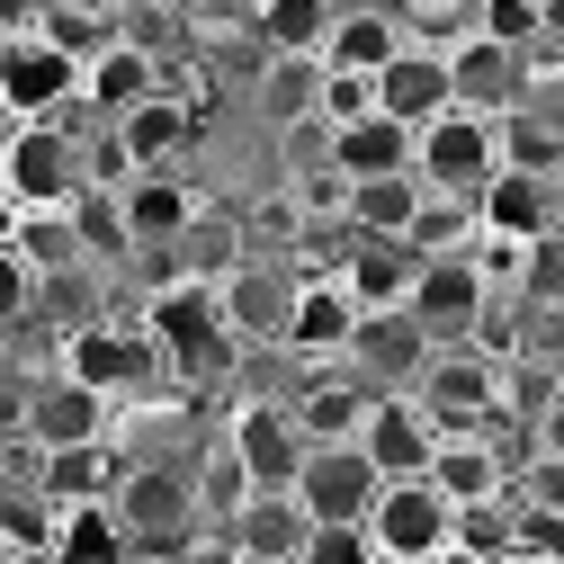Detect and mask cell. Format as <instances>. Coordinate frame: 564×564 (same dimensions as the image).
<instances>
[{"label": "cell", "mask_w": 564, "mask_h": 564, "mask_svg": "<svg viewBox=\"0 0 564 564\" xmlns=\"http://www.w3.org/2000/svg\"><path fill=\"white\" fill-rule=\"evenodd\" d=\"M225 448L242 457V475H251V492H296V475H305V421H296V403L288 394H251L234 421H225Z\"/></svg>", "instance_id": "obj_4"}, {"label": "cell", "mask_w": 564, "mask_h": 564, "mask_svg": "<svg viewBox=\"0 0 564 564\" xmlns=\"http://www.w3.org/2000/svg\"><path fill=\"white\" fill-rule=\"evenodd\" d=\"M242 564H296L305 555V538H314V520H305V502L296 492H251V502L216 529Z\"/></svg>", "instance_id": "obj_16"}, {"label": "cell", "mask_w": 564, "mask_h": 564, "mask_svg": "<svg viewBox=\"0 0 564 564\" xmlns=\"http://www.w3.org/2000/svg\"><path fill=\"white\" fill-rule=\"evenodd\" d=\"M36 10H45V0H0V28L19 36V28H36Z\"/></svg>", "instance_id": "obj_47"}, {"label": "cell", "mask_w": 564, "mask_h": 564, "mask_svg": "<svg viewBox=\"0 0 564 564\" xmlns=\"http://www.w3.org/2000/svg\"><path fill=\"white\" fill-rule=\"evenodd\" d=\"M314 99H323V63H314V54H269V73H260V108H269L278 126H305Z\"/></svg>", "instance_id": "obj_34"}, {"label": "cell", "mask_w": 564, "mask_h": 564, "mask_svg": "<svg viewBox=\"0 0 564 564\" xmlns=\"http://www.w3.org/2000/svg\"><path fill=\"white\" fill-rule=\"evenodd\" d=\"M197 206H206V197H188V188H180V171H134V180L117 188V216H126L134 251H171V242L188 234Z\"/></svg>", "instance_id": "obj_21"}, {"label": "cell", "mask_w": 564, "mask_h": 564, "mask_svg": "<svg viewBox=\"0 0 564 564\" xmlns=\"http://www.w3.org/2000/svg\"><path fill=\"white\" fill-rule=\"evenodd\" d=\"M529 448H538V457H564V394H555V403L538 412V431H529Z\"/></svg>", "instance_id": "obj_44"}, {"label": "cell", "mask_w": 564, "mask_h": 564, "mask_svg": "<svg viewBox=\"0 0 564 564\" xmlns=\"http://www.w3.org/2000/svg\"><path fill=\"white\" fill-rule=\"evenodd\" d=\"M448 73H457V108H475V117H511L529 99V63L511 45H492V36H457Z\"/></svg>", "instance_id": "obj_17"}, {"label": "cell", "mask_w": 564, "mask_h": 564, "mask_svg": "<svg viewBox=\"0 0 564 564\" xmlns=\"http://www.w3.org/2000/svg\"><path fill=\"white\" fill-rule=\"evenodd\" d=\"M0 99L19 108V126H45L63 108H82V63L63 45H45L36 28H19L10 45H0Z\"/></svg>", "instance_id": "obj_7"}, {"label": "cell", "mask_w": 564, "mask_h": 564, "mask_svg": "<svg viewBox=\"0 0 564 564\" xmlns=\"http://www.w3.org/2000/svg\"><path fill=\"white\" fill-rule=\"evenodd\" d=\"M19 260L45 278V288H54V278H73L82 269V234H73V206H63V216H28L19 225Z\"/></svg>", "instance_id": "obj_36"}, {"label": "cell", "mask_w": 564, "mask_h": 564, "mask_svg": "<svg viewBox=\"0 0 564 564\" xmlns=\"http://www.w3.org/2000/svg\"><path fill=\"white\" fill-rule=\"evenodd\" d=\"M296 564H377V538H368V520H314Z\"/></svg>", "instance_id": "obj_40"}, {"label": "cell", "mask_w": 564, "mask_h": 564, "mask_svg": "<svg viewBox=\"0 0 564 564\" xmlns=\"http://www.w3.org/2000/svg\"><path fill=\"white\" fill-rule=\"evenodd\" d=\"M332 171L340 180H394V171H412V126H394L386 108L359 117V126H340L332 134Z\"/></svg>", "instance_id": "obj_28"}, {"label": "cell", "mask_w": 564, "mask_h": 564, "mask_svg": "<svg viewBox=\"0 0 564 564\" xmlns=\"http://www.w3.org/2000/svg\"><path fill=\"white\" fill-rule=\"evenodd\" d=\"M359 448H368V466H377L386 484H412V475H431V457H440V421L421 412L412 394H386V403L368 412Z\"/></svg>", "instance_id": "obj_15"}, {"label": "cell", "mask_w": 564, "mask_h": 564, "mask_svg": "<svg viewBox=\"0 0 564 564\" xmlns=\"http://www.w3.org/2000/svg\"><path fill=\"white\" fill-rule=\"evenodd\" d=\"M117 484H126V448H117V440L36 457V502H45V511H82V502H108Z\"/></svg>", "instance_id": "obj_22"}, {"label": "cell", "mask_w": 564, "mask_h": 564, "mask_svg": "<svg viewBox=\"0 0 564 564\" xmlns=\"http://www.w3.org/2000/svg\"><path fill=\"white\" fill-rule=\"evenodd\" d=\"M54 564H134L126 546V520L117 502H82V511H54V538H45Z\"/></svg>", "instance_id": "obj_31"}, {"label": "cell", "mask_w": 564, "mask_h": 564, "mask_svg": "<svg viewBox=\"0 0 564 564\" xmlns=\"http://www.w3.org/2000/svg\"><path fill=\"white\" fill-rule=\"evenodd\" d=\"M332 278L349 288V305H359V314H394V305H412L421 260H412V242H368V234H349Z\"/></svg>", "instance_id": "obj_19"}, {"label": "cell", "mask_w": 564, "mask_h": 564, "mask_svg": "<svg viewBox=\"0 0 564 564\" xmlns=\"http://www.w3.org/2000/svg\"><path fill=\"white\" fill-rule=\"evenodd\" d=\"M99 440H117V403L99 394V386H82V377H36V394H28V448L36 457H54V448H99Z\"/></svg>", "instance_id": "obj_9"}, {"label": "cell", "mask_w": 564, "mask_h": 564, "mask_svg": "<svg viewBox=\"0 0 564 564\" xmlns=\"http://www.w3.org/2000/svg\"><path fill=\"white\" fill-rule=\"evenodd\" d=\"M349 332H359V305H349L340 278H305V296H296V323H288V349L305 368H340L349 359Z\"/></svg>", "instance_id": "obj_23"}, {"label": "cell", "mask_w": 564, "mask_h": 564, "mask_svg": "<svg viewBox=\"0 0 564 564\" xmlns=\"http://www.w3.org/2000/svg\"><path fill=\"white\" fill-rule=\"evenodd\" d=\"M368 538L386 564H431L457 546V502L431 484V475H412V484H386L377 492V511H368Z\"/></svg>", "instance_id": "obj_5"}, {"label": "cell", "mask_w": 564, "mask_h": 564, "mask_svg": "<svg viewBox=\"0 0 564 564\" xmlns=\"http://www.w3.org/2000/svg\"><path fill=\"white\" fill-rule=\"evenodd\" d=\"M403 242H412V260H466L475 251V197H421Z\"/></svg>", "instance_id": "obj_33"}, {"label": "cell", "mask_w": 564, "mask_h": 564, "mask_svg": "<svg viewBox=\"0 0 564 564\" xmlns=\"http://www.w3.org/2000/svg\"><path fill=\"white\" fill-rule=\"evenodd\" d=\"M431 359H440V340L394 305V314H359V332H349V359H340V368H359L377 394H412Z\"/></svg>", "instance_id": "obj_10"}, {"label": "cell", "mask_w": 564, "mask_h": 564, "mask_svg": "<svg viewBox=\"0 0 564 564\" xmlns=\"http://www.w3.org/2000/svg\"><path fill=\"white\" fill-rule=\"evenodd\" d=\"M10 134H19V108H10V99H0V153H10Z\"/></svg>", "instance_id": "obj_48"}, {"label": "cell", "mask_w": 564, "mask_h": 564, "mask_svg": "<svg viewBox=\"0 0 564 564\" xmlns=\"http://www.w3.org/2000/svg\"><path fill=\"white\" fill-rule=\"evenodd\" d=\"M475 36H492V45L529 54V45L546 36V0H475Z\"/></svg>", "instance_id": "obj_38"}, {"label": "cell", "mask_w": 564, "mask_h": 564, "mask_svg": "<svg viewBox=\"0 0 564 564\" xmlns=\"http://www.w3.org/2000/svg\"><path fill=\"white\" fill-rule=\"evenodd\" d=\"M28 394L36 377H0V448H28Z\"/></svg>", "instance_id": "obj_43"}, {"label": "cell", "mask_w": 564, "mask_h": 564, "mask_svg": "<svg viewBox=\"0 0 564 564\" xmlns=\"http://www.w3.org/2000/svg\"><path fill=\"white\" fill-rule=\"evenodd\" d=\"M19 564H54V555H45V546H36V555H19Z\"/></svg>", "instance_id": "obj_53"}, {"label": "cell", "mask_w": 564, "mask_h": 564, "mask_svg": "<svg viewBox=\"0 0 564 564\" xmlns=\"http://www.w3.org/2000/svg\"><path fill=\"white\" fill-rule=\"evenodd\" d=\"M0 45H10V28H0Z\"/></svg>", "instance_id": "obj_56"}, {"label": "cell", "mask_w": 564, "mask_h": 564, "mask_svg": "<svg viewBox=\"0 0 564 564\" xmlns=\"http://www.w3.org/2000/svg\"><path fill=\"white\" fill-rule=\"evenodd\" d=\"M475 234H502V242H546L555 234V180H529V171H492L475 188Z\"/></svg>", "instance_id": "obj_18"}, {"label": "cell", "mask_w": 564, "mask_h": 564, "mask_svg": "<svg viewBox=\"0 0 564 564\" xmlns=\"http://www.w3.org/2000/svg\"><path fill=\"white\" fill-rule=\"evenodd\" d=\"M171 260H180V278H197V288H225V278L251 260V234H242V216H234V206H216V197H206L197 216H188V234L171 242Z\"/></svg>", "instance_id": "obj_25"}, {"label": "cell", "mask_w": 564, "mask_h": 564, "mask_svg": "<svg viewBox=\"0 0 564 564\" xmlns=\"http://www.w3.org/2000/svg\"><path fill=\"white\" fill-rule=\"evenodd\" d=\"M153 90H162V54L126 45V36H117L108 54H90V63H82V108H90V117H108V126H117L126 108H144Z\"/></svg>", "instance_id": "obj_24"}, {"label": "cell", "mask_w": 564, "mask_h": 564, "mask_svg": "<svg viewBox=\"0 0 564 564\" xmlns=\"http://www.w3.org/2000/svg\"><path fill=\"white\" fill-rule=\"evenodd\" d=\"M511 457L502 448H492L484 431H457V440H440V457H431V484L448 492V502L466 511V502H492V492H511Z\"/></svg>", "instance_id": "obj_26"}, {"label": "cell", "mask_w": 564, "mask_h": 564, "mask_svg": "<svg viewBox=\"0 0 564 564\" xmlns=\"http://www.w3.org/2000/svg\"><path fill=\"white\" fill-rule=\"evenodd\" d=\"M555 234H564V180H555Z\"/></svg>", "instance_id": "obj_51"}, {"label": "cell", "mask_w": 564, "mask_h": 564, "mask_svg": "<svg viewBox=\"0 0 564 564\" xmlns=\"http://www.w3.org/2000/svg\"><path fill=\"white\" fill-rule=\"evenodd\" d=\"M225 10H260V0H225Z\"/></svg>", "instance_id": "obj_55"}, {"label": "cell", "mask_w": 564, "mask_h": 564, "mask_svg": "<svg viewBox=\"0 0 564 564\" xmlns=\"http://www.w3.org/2000/svg\"><path fill=\"white\" fill-rule=\"evenodd\" d=\"M288 403H296V421H305V440H314V448H340V440H359V431H368V412H377L386 394H377L359 368H314Z\"/></svg>", "instance_id": "obj_14"}, {"label": "cell", "mask_w": 564, "mask_h": 564, "mask_svg": "<svg viewBox=\"0 0 564 564\" xmlns=\"http://www.w3.org/2000/svg\"><path fill=\"white\" fill-rule=\"evenodd\" d=\"M412 171H421L431 197H475L492 171H502V126L475 117V108H448V117H431L412 134Z\"/></svg>", "instance_id": "obj_3"}, {"label": "cell", "mask_w": 564, "mask_h": 564, "mask_svg": "<svg viewBox=\"0 0 564 564\" xmlns=\"http://www.w3.org/2000/svg\"><path fill=\"white\" fill-rule=\"evenodd\" d=\"M188 134H197V117H188L171 90H153L144 108H126V117H117V144H126L134 171H171V162L188 153Z\"/></svg>", "instance_id": "obj_27"}, {"label": "cell", "mask_w": 564, "mask_h": 564, "mask_svg": "<svg viewBox=\"0 0 564 564\" xmlns=\"http://www.w3.org/2000/svg\"><path fill=\"white\" fill-rule=\"evenodd\" d=\"M63 377H82V386H99L108 403H144L171 368H162V349H153V332L144 323H73V332H63Z\"/></svg>", "instance_id": "obj_2"}, {"label": "cell", "mask_w": 564, "mask_h": 564, "mask_svg": "<svg viewBox=\"0 0 564 564\" xmlns=\"http://www.w3.org/2000/svg\"><path fill=\"white\" fill-rule=\"evenodd\" d=\"M188 492H197V511H206V529H225L242 502H251V475H242V457L216 440V448H206L197 457V475H188Z\"/></svg>", "instance_id": "obj_35"}, {"label": "cell", "mask_w": 564, "mask_h": 564, "mask_svg": "<svg viewBox=\"0 0 564 564\" xmlns=\"http://www.w3.org/2000/svg\"><path fill=\"white\" fill-rule=\"evenodd\" d=\"M529 296H538V305H564V234L538 242V260H529Z\"/></svg>", "instance_id": "obj_42"}, {"label": "cell", "mask_w": 564, "mask_h": 564, "mask_svg": "<svg viewBox=\"0 0 564 564\" xmlns=\"http://www.w3.org/2000/svg\"><path fill=\"white\" fill-rule=\"evenodd\" d=\"M0 180H10V197L28 216H63V206L82 197V134H63V117L19 126L10 153H0Z\"/></svg>", "instance_id": "obj_6"}, {"label": "cell", "mask_w": 564, "mask_h": 564, "mask_svg": "<svg viewBox=\"0 0 564 564\" xmlns=\"http://www.w3.org/2000/svg\"><path fill=\"white\" fill-rule=\"evenodd\" d=\"M386 10L403 19L412 45H457V36H475V0H386Z\"/></svg>", "instance_id": "obj_37"}, {"label": "cell", "mask_w": 564, "mask_h": 564, "mask_svg": "<svg viewBox=\"0 0 564 564\" xmlns=\"http://www.w3.org/2000/svg\"><path fill=\"white\" fill-rule=\"evenodd\" d=\"M296 296H305V269H288V260H242L225 288H216V305H225V332L234 340H251V349H288V323H296Z\"/></svg>", "instance_id": "obj_8"}, {"label": "cell", "mask_w": 564, "mask_h": 564, "mask_svg": "<svg viewBox=\"0 0 564 564\" xmlns=\"http://www.w3.org/2000/svg\"><path fill=\"white\" fill-rule=\"evenodd\" d=\"M377 108L394 117V126H431V117H448L457 108V73H448V45H403L386 73H377Z\"/></svg>", "instance_id": "obj_12"}, {"label": "cell", "mask_w": 564, "mask_h": 564, "mask_svg": "<svg viewBox=\"0 0 564 564\" xmlns=\"http://www.w3.org/2000/svg\"><path fill=\"white\" fill-rule=\"evenodd\" d=\"M431 564H484V555H466V546H448V555H431Z\"/></svg>", "instance_id": "obj_50"}, {"label": "cell", "mask_w": 564, "mask_h": 564, "mask_svg": "<svg viewBox=\"0 0 564 564\" xmlns=\"http://www.w3.org/2000/svg\"><path fill=\"white\" fill-rule=\"evenodd\" d=\"M260 54H314L323 63V36L340 19V0H260Z\"/></svg>", "instance_id": "obj_32"}, {"label": "cell", "mask_w": 564, "mask_h": 564, "mask_svg": "<svg viewBox=\"0 0 564 564\" xmlns=\"http://www.w3.org/2000/svg\"><path fill=\"white\" fill-rule=\"evenodd\" d=\"M0 377H19V368H10V349H0Z\"/></svg>", "instance_id": "obj_54"}, {"label": "cell", "mask_w": 564, "mask_h": 564, "mask_svg": "<svg viewBox=\"0 0 564 564\" xmlns=\"http://www.w3.org/2000/svg\"><path fill=\"white\" fill-rule=\"evenodd\" d=\"M377 564H386V555H377Z\"/></svg>", "instance_id": "obj_57"}, {"label": "cell", "mask_w": 564, "mask_h": 564, "mask_svg": "<svg viewBox=\"0 0 564 564\" xmlns=\"http://www.w3.org/2000/svg\"><path fill=\"white\" fill-rule=\"evenodd\" d=\"M421 171H394V180H349V234H368V242H403L412 216H421Z\"/></svg>", "instance_id": "obj_30"}, {"label": "cell", "mask_w": 564, "mask_h": 564, "mask_svg": "<svg viewBox=\"0 0 564 564\" xmlns=\"http://www.w3.org/2000/svg\"><path fill=\"white\" fill-rule=\"evenodd\" d=\"M484 305H492V288H484V278H475V260H421V278H412V323L421 332H431L440 349L448 340H466L475 323H484Z\"/></svg>", "instance_id": "obj_13"}, {"label": "cell", "mask_w": 564, "mask_h": 564, "mask_svg": "<svg viewBox=\"0 0 564 564\" xmlns=\"http://www.w3.org/2000/svg\"><path fill=\"white\" fill-rule=\"evenodd\" d=\"M0 564H19V546H10V538H0Z\"/></svg>", "instance_id": "obj_52"}, {"label": "cell", "mask_w": 564, "mask_h": 564, "mask_svg": "<svg viewBox=\"0 0 564 564\" xmlns=\"http://www.w3.org/2000/svg\"><path fill=\"white\" fill-rule=\"evenodd\" d=\"M377 492H386V475L368 466L359 440H340V448H305V475H296L305 520H368V511H377Z\"/></svg>", "instance_id": "obj_11"}, {"label": "cell", "mask_w": 564, "mask_h": 564, "mask_svg": "<svg viewBox=\"0 0 564 564\" xmlns=\"http://www.w3.org/2000/svg\"><path fill=\"white\" fill-rule=\"evenodd\" d=\"M314 117L340 134V126H359V117H377V82L368 73H332L323 63V99H314Z\"/></svg>", "instance_id": "obj_39"}, {"label": "cell", "mask_w": 564, "mask_h": 564, "mask_svg": "<svg viewBox=\"0 0 564 564\" xmlns=\"http://www.w3.org/2000/svg\"><path fill=\"white\" fill-rule=\"evenodd\" d=\"M117 520H126V546L134 564H180L197 538H206V511H197V492L180 466H126V484L108 492Z\"/></svg>", "instance_id": "obj_1"}, {"label": "cell", "mask_w": 564, "mask_h": 564, "mask_svg": "<svg viewBox=\"0 0 564 564\" xmlns=\"http://www.w3.org/2000/svg\"><path fill=\"white\" fill-rule=\"evenodd\" d=\"M180 564H242V555H234V546H225V538H216V529H206V538H197V546H188V555H180Z\"/></svg>", "instance_id": "obj_45"}, {"label": "cell", "mask_w": 564, "mask_h": 564, "mask_svg": "<svg viewBox=\"0 0 564 564\" xmlns=\"http://www.w3.org/2000/svg\"><path fill=\"white\" fill-rule=\"evenodd\" d=\"M412 36H403V19L386 10V0H340V19H332V36H323V63L332 73H386V63L403 54Z\"/></svg>", "instance_id": "obj_20"}, {"label": "cell", "mask_w": 564, "mask_h": 564, "mask_svg": "<svg viewBox=\"0 0 564 564\" xmlns=\"http://www.w3.org/2000/svg\"><path fill=\"white\" fill-rule=\"evenodd\" d=\"M36 305H45V278H36V269L19 260V242H10V251H0V340H10Z\"/></svg>", "instance_id": "obj_41"}, {"label": "cell", "mask_w": 564, "mask_h": 564, "mask_svg": "<svg viewBox=\"0 0 564 564\" xmlns=\"http://www.w3.org/2000/svg\"><path fill=\"white\" fill-rule=\"evenodd\" d=\"M19 225H28V206L10 197V180H0V251H10V242H19Z\"/></svg>", "instance_id": "obj_46"}, {"label": "cell", "mask_w": 564, "mask_h": 564, "mask_svg": "<svg viewBox=\"0 0 564 564\" xmlns=\"http://www.w3.org/2000/svg\"><path fill=\"white\" fill-rule=\"evenodd\" d=\"M492 564H546V555H529V546H511V555H492Z\"/></svg>", "instance_id": "obj_49"}, {"label": "cell", "mask_w": 564, "mask_h": 564, "mask_svg": "<svg viewBox=\"0 0 564 564\" xmlns=\"http://www.w3.org/2000/svg\"><path fill=\"white\" fill-rule=\"evenodd\" d=\"M492 126H502V171L564 180V108H538V99H520L511 117H492Z\"/></svg>", "instance_id": "obj_29"}]
</instances>
